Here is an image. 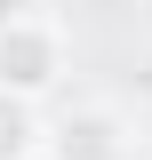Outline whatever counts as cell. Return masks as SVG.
Returning a JSON list of instances; mask_svg holds the SVG:
<instances>
[{
  "label": "cell",
  "mask_w": 152,
  "mask_h": 160,
  "mask_svg": "<svg viewBox=\"0 0 152 160\" xmlns=\"http://www.w3.org/2000/svg\"><path fill=\"white\" fill-rule=\"evenodd\" d=\"M40 144H48V128H40V112L24 96H8L0 88V160H32Z\"/></svg>",
  "instance_id": "obj_3"
},
{
  "label": "cell",
  "mask_w": 152,
  "mask_h": 160,
  "mask_svg": "<svg viewBox=\"0 0 152 160\" xmlns=\"http://www.w3.org/2000/svg\"><path fill=\"white\" fill-rule=\"evenodd\" d=\"M48 152H56V160H120V152H128L120 112H112V104H80V112H64L56 128H48Z\"/></svg>",
  "instance_id": "obj_2"
},
{
  "label": "cell",
  "mask_w": 152,
  "mask_h": 160,
  "mask_svg": "<svg viewBox=\"0 0 152 160\" xmlns=\"http://www.w3.org/2000/svg\"><path fill=\"white\" fill-rule=\"evenodd\" d=\"M64 80V32L48 16H24V24H0V88L24 104H40L48 88Z\"/></svg>",
  "instance_id": "obj_1"
},
{
  "label": "cell",
  "mask_w": 152,
  "mask_h": 160,
  "mask_svg": "<svg viewBox=\"0 0 152 160\" xmlns=\"http://www.w3.org/2000/svg\"><path fill=\"white\" fill-rule=\"evenodd\" d=\"M32 16V0H0V24H24Z\"/></svg>",
  "instance_id": "obj_4"
}]
</instances>
